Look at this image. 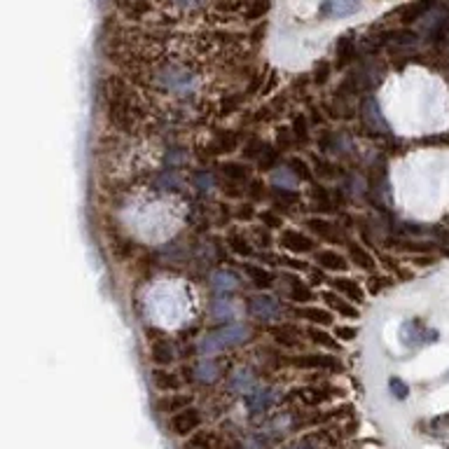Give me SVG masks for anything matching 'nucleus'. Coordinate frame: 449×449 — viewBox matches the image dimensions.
<instances>
[{"label":"nucleus","instance_id":"9d476101","mask_svg":"<svg viewBox=\"0 0 449 449\" xmlns=\"http://www.w3.org/2000/svg\"><path fill=\"white\" fill-rule=\"evenodd\" d=\"M297 393V398L302 401L304 405H309V407H316V405H323V403H328L330 398H335V396H340V389H330V386H313V389H300V391H295Z\"/></svg>","mask_w":449,"mask_h":449},{"label":"nucleus","instance_id":"c03bdc74","mask_svg":"<svg viewBox=\"0 0 449 449\" xmlns=\"http://www.w3.org/2000/svg\"><path fill=\"white\" fill-rule=\"evenodd\" d=\"M389 389H391L393 396L398 398V401H403V398H407V393H410V386L405 384L403 379H398V377H391V381H389Z\"/></svg>","mask_w":449,"mask_h":449},{"label":"nucleus","instance_id":"4be33fe9","mask_svg":"<svg viewBox=\"0 0 449 449\" xmlns=\"http://www.w3.org/2000/svg\"><path fill=\"white\" fill-rule=\"evenodd\" d=\"M295 316L300 318H306L311 323H318V325H330L332 323V311L328 309H318V306H302V309H295Z\"/></svg>","mask_w":449,"mask_h":449},{"label":"nucleus","instance_id":"b1692460","mask_svg":"<svg viewBox=\"0 0 449 449\" xmlns=\"http://www.w3.org/2000/svg\"><path fill=\"white\" fill-rule=\"evenodd\" d=\"M288 279V295H291V300H295V302H309V300H313V293H311V288L302 284L300 279H295V276H286Z\"/></svg>","mask_w":449,"mask_h":449},{"label":"nucleus","instance_id":"7ed1b4c3","mask_svg":"<svg viewBox=\"0 0 449 449\" xmlns=\"http://www.w3.org/2000/svg\"><path fill=\"white\" fill-rule=\"evenodd\" d=\"M248 340V328L246 325H225V328L211 332V335L199 340V354L201 356H213L223 349L239 347Z\"/></svg>","mask_w":449,"mask_h":449},{"label":"nucleus","instance_id":"ea45409f","mask_svg":"<svg viewBox=\"0 0 449 449\" xmlns=\"http://www.w3.org/2000/svg\"><path fill=\"white\" fill-rule=\"evenodd\" d=\"M330 73H332V66L328 64V61H321V64L316 66V68H313V84H318V87H321V84H325L330 80Z\"/></svg>","mask_w":449,"mask_h":449},{"label":"nucleus","instance_id":"f257e3e1","mask_svg":"<svg viewBox=\"0 0 449 449\" xmlns=\"http://www.w3.org/2000/svg\"><path fill=\"white\" fill-rule=\"evenodd\" d=\"M106 108H108V120L113 122V127H118L120 131H134L140 113L134 106V98L129 96V91L122 87V82H118V80L115 82L110 80L108 82Z\"/></svg>","mask_w":449,"mask_h":449},{"label":"nucleus","instance_id":"4468645a","mask_svg":"<svg viewBox=\"0 0 449 449\" xmlns=\"http://www.w3.org/2000/svg\"><path fill=\"white\" fill-rule=\"evenodd\" d=\"M356 59V40L351 35H342L335 45V68H347L349 64Z\"/></svg>","mask_w":449,"mask_h":449},{"label":"nucleus","instance_id":"412c9836","mask_svg":"<svg viewBox=\"0 0 449 449\" xmlns=\"http://www.w3.org/2000/svg\"><path fill=\"white\" fill-rule=\"evenodd\" d=\"M239 147V136L235 131H218L211 143V152H235Z\"/></svg>","mask_w":449,"mask_h":449},{"label":"nucleus","instance_id":"39448f33","mask_svg":"<svg viewBox=\"0 0 449 449\" xmlns=\"http://www.w3.org/2000/svg\"><path fill=\"white\" fill-rule=\"evenodd\" d=\"M248 313L257 321H276V318H281V304L276 302L274 297H269V295H257V297H250L248 302Z\"/></svg>","mask_w":449,"mask_h":449},{"label":"nucleus","instance_id":"dca6fc26","mask_svg":"<svg viewBox=\"0 0 449 449\" xmlns=\"http://www.w3.org/2000/svg\"><path fill=\"white\" fill-rule=\"evenodd\" d=\"M330 286H332V291H337L340 295H347V300H351L354 304H360L363 300H365V291H363L354 279H335V281H330Z\"/></svg>","mask_w":449,"mask_h":449},{"label":"nucleus","instance_id":"c756f323","mask_svg":"<svg viewBox=\"0 0 449 449\" xmlns=\"http://www.w3.org/2000/svg\"><path fill=\"white\" fill-rule=\"evenodd\" d=\"M306 335L311 337V342L321 344V347L330 349V351H340V340H337V337H332V335H328L325 330L309 328V330H306Z\"/></svg>","mask_w":449,"mask_h":449},{"label":"nucleus","instance_id":"72a5a7b5","mask_svg":"<svg viewBox=\"0 0 449 449\" xmlns=\"http://www.w3.org/2000/svg\"><path fill=\"white\" fill-rule=\"evenodd\" d=\"M288 169L293 171L295 176H297V181H304V183H309L313 174H311V169H309V164L304 162V159H300V157H293L291 162H288Z\"/></svg>","mask_w":449,"mask_h":449},{"label":"nucleus","instance_id":"4c0bfd02","mask_svg":"<svg viewBox=\"0 0 449 449\" xmlns=\"http://www.w3.org/2000/svg\"><path fill=\"white\" fill-rule=\"evenodd\" d=\"M291 129H293L295 140H297V143H302V145L309 143V131H306V118H304V115H297V118L293 120Z\"/></svg>","mask_w":449,"mask_h":449},{"label":"nucleus","instance_id":"473e14b6","mask_svg":"<svg viewBox=\"0 0 449 449\" xmlns=\"http://www.w3.org/2000/svg\"><path fill=\"white\" fill-rule=\"evenodd\" d=\"M276 164H279V152H276L274 147L264 145L260 157H257V166H260L262 171H274Z\"/></svg>","mask_w":449,"mask_h":449},{"label":"nucleus","instance_id":"a19ab883","mask_svg":"<svg viewBox=\"0 0 449 449\" xmlns=\"http://www.w3.org/2000/svg\"><path fill=\"white\" fill-rule=\"evenodd\" d=\"M269 260H274V264H281V267H291V269H297V272H306V262H300V260H293V257H284V255H269Z\"/></svg>","mask_w":449,"mask_h":449},{"label":"nucleus","instance_id":"f704fd0d","mask_svg":"<svg viewBox=\"0 0 449 449\" xmlns=\"http://www.w3.org/2000/svg\"><path fill=\"white\" fill-rule=\"evenodd\" d=\"M363 110H365V118L370 120L372 127L377 125L379 129H384V131H386V122L379 115V106H377V101H374V98H367V103H365V108H363Z\"/></svg>","mask_w":449,"mask_h":449},{"label":"nucleus","instance_id":"c9c22d12","mask_svg":"<svg viewBox=\"0 0 449 449\" xmlns=\"http://www.w3.org/2000/svg\"><path fill=\"white\" fill-rule=\"evenodd\" d=\"M393 286V279L391 276H381V274H372L370 281H367V293L372 295H379L381 291H386V288Z\"/></svg>","mask_w":449,"mask_h":449},{"label":"nucleus","instance_id":"6e6d98bb","mask_svg":"<svg viewBox=\"0 0 449 449\" xmlns=\"http://www.w3.org/2000/svg\"><path fill=\"white\" fill-rule=\"evenodd\" d=\"M447 379H449V372H447Z\"/></svg>","mask_w":449,"mask_h":449},{"label":"nucleus","instance_id":"c85d7f7f","mask_svg":"<svg viewBox=\"0 0 449 449\" xmlns=\"http://www.w3.org/2000/svg\"><path fill=\"white\" fill-rule=\"evenodd\" d=\"M306 227H309L318 239H325V241L335 239V225H330L328 220H323V218H309L306 220Z\"/></svg>","mask_w":449,"mask_h":449},{"label":"nucleus","instance_id":"3c124183","mask_svg":"<svg viewBox=\"0 0 449 449\" xmlns=\"http://www.w3.org/2000/svg\"><path fill=\"white\" fill-rule=\"evenodd\" d=\"M248 196H250V199H262V196H264V183L262 181H253V183H250Z\"/></svg>","mask_w":449,"mask_h":449},{"label":"nucleus","instance_id":"79ce46f5","mask_svg":"<svg viewBox=\"0 0 449 449\" xmlns=\"http://www.w3.org/2000/svg\"><path fill=\"white\" fill-rule=\"evenodd\" d=\"M192 447H201V449H213L215 447V435L208 433V430H199V433L192 438Z\"/></svg>","mask_w":449,"mask_h":449},{"label":"nucleus","instance_id":"6ab92c4d","mask_svg":"<svg viewBox=\"0 0 449 449\" xmlns=\"http://www.w3.org/2000/svg\"><path fill=\"white\" fill-rule=\"evenodd\" d=\"M349 257L358 264L360 269H365V272H374L377 269V262H374V257L367 253L365 248H363L360 244H356V241H349Z\"/></svg>","mask_w":449,"mask_h":449},{"label":"nucleus","instance_id":"f03ea898","mask_svg":"<svg viewBox=\"0 0 449 449\" xmlns=\"http://www.w3.org/2000/svg\"><path fill=\"white\" fill-rule=\"evenodd\" d=\"M155 82L164 91H171V94H192L199 80H196V75L187 66L164 64L155 71Z\"/></svg>","mask_w":449,"mask_h":449},{"label":"nucleus","instance_id":"1a4fd4ad","mask_svg":"<svg viewBox=\"0 0 449 449\" xmlns=\"http://www.w3.org/2000/svg\"><path fill=\"white\" fill-rule=\"evenodd\" d=\"M323 300H325V304H328L330 311H337L344 318H358L360 316L358 306H356L351 300L340 297V293H337V291H325L323 293Z\"/></svg>","mask_w":449,"mask_h":449},{"label":"nucleus","instance_id":"20e7f679","mask_svg":"<svg viewBox=\"0 0 449 449\" xmlns=\"http://www.w3.org/2000/svg\"><path fill=\"white\" fill-rule=\"evenodd\" d=\"M438 340V332H430L423 328V323L419 318H412V321H405L401 328V342L405 347H416V344H428Z\"/></svg>","mask_w":449,"mask_h":449},{"label":"nucleus","instance_id":"7c9ffc66","mask_svg":"<svg viewBox=\"0 0 449 449\" xmlns=\"http://www.w3.org/2000/svg\"><path fill=\"white\" fill-rule=\"evenodd\" d=\"M220 174H223L225 178H230V181H235V183H241L248 178V169L239 162H225L223 166H220Z\"/></svg>","mask_w":449,"mask_h":449},{"label":"nucleus","instance_id":"6e6552de","mask_svg":"<svg viewBox=\"0 0 449 449\" xmlns=\"http://www.w3.org/2000/svg\"><path fill=\"white\" fill-rule=\"evenodd\" d=\"M279 244H281V248H286V250H291V253H311L313 250V241L306 235H302V232H297V230H281V235H279Z\"/></svg>","mask_w":449,"mask_h":449},{"label":"nucleus","instance_id":"864d4df0","mask_svg":"<svg viewBox=\"0 0 449 449\" xmlns=\"http://www.w3.org/2000/svg\"><path fill=\"white\" fill-rule=\"evenodd\" d=\"M313 440H316V438H304V440L295 442V445L286 447V449H318L316 445H313Z\"/></svg>","mask_w":449,"mask_h":449},{"label":"nucleus","instance_id":"09e8293b","mask_svg":"<svg viewBox=\"0 0 449 449\" xmlns=\"http://www.w3.org/2000/svg\"><path fill=\"white\" fill-rule=\"evenodd\" d=\"M293 143H297V140H295L293 129H279V147H281V150H288Z\"/></svg>","mask_w":449,"mask_h":449},{"label":"nucleus","instance_id":"5fc2aeb1","mask_svg":"<svg viewBox=\"0 0 449 449\" xmlns=\"http://www.w3.org/2000/svg\"><path fill=\"white\" fill-rule=\"evenodd\" d=\"M262 80H264V75H255V80L250 82V87H248V94H257V87L262 84Z\"/></svg>","mask_w":449,"mask_h":449},{"label":"nucleus","instance_id":"a211bd4d","mask_svg":"<svg viewBox=\"0 0 449 449\" xmlns=\"http://www.w3.org/2000/svg\"><path fill=\"white\" fill-rule=\"evenodd\" d=\"M152 386L162 393H176L181 389V377L169 370H152Z\"/></svg>","mask_w":449,"mask_h":449},{"label":"nucleus","instance_id":"58836bf2","mask_svg":"<svg viewBox=\"0 0 449 449\" xmlns=\"http://www.w3.org/2000/svg\"><path fill=\"white\" fill-rule=\"evenodd\" d=\"M274 201L281 206H295L300 201V194L295 190H288V187H279L274 192Z\"/></svg>","mask_w":449,"mask_h":449},{"label":"nucleus","instance_id":"8fccbe9b","mask_svg":"<svg viewBox=\"0 0 449 449\" xmlns=\"http://www.w3.org/2000/svg\"><path fill=\"white\" fill-rule=\"evenodd\" d=\"M171 3H174L176 8H181V10H196V8H201L206 0H171Z\"/></svg>","mask_w":449,"mask_h":449},{"label":"nucleus","instance_id":"e433bc0d","mask_svg":"<svg viewBox=\"0 0 449 449\" xmlns=\"http://www.w3.org/2000/svg\"><path fill=\"white\" fill-rule=\"evenodd\" d=\"M213 316L215 318H235V306H232V300L227 297H218L213 302Z\"/></svg>","mask_w":449,"mask_h":449},{"label":"nucleus","instance_id":"bb28decb","mask_svg":"<svg viewBox=\"0 0 449 449\" xmlns=\"http://www.w3.org/2000/svg\"><path fill=\"white\" fill-rule=\"evenodd\" d=\"M272 335L276 337V342L286 344V347H297L300 344V328H295V325H279V328H272Z\"/></svg>","mask_w":449,"mask_h":449},{"label":"nucleus","instance_id":"a878e982","mask_svg":"<svg viewBox=\"0 0 449 449\" xmlns=\"http://www.w3.org/2000/svg\"><path fill=\"white\" fill-rule=\"evenodd\" d=\"M244 272L246 276H248L250 281L257 286V288H269L274 284V274L272 272H267L264 267H255V264H246L244 267Z\"/></svg>","mask_w":449,"mask_h":449},{"label":"nucleus","instance_id":"603ef678","mask_svg":"<svg viewBox=\"0 0 449 449\" xmlns=\"http://www.w3.org/2000/svg\"><path fill=\"white\" fill-rule=\"evenodd\" d=\"M253 215H255V211L250 208V204H244V206L237 211V218H239V220H253Z\"/></svg>","mask_w":449,"mask_h":449},{"label":"nucleus","instance_id":"393cba45","mask_svg":"<svg viewBox=\"0 0 449 449\" xmlns=\"http://www.w3.org/2000/svg\"><path fill=\"white\" fill-rule=\"evenodd\" d=\"M211 286H213L218 293H230V291H235V288L239 286V279H237V274L220 269V272H213V276H211Z\"/></svg>","mask_w":449,"mask_h":449},{"label":"nucleus","instance_id":"5701e85b","mask_svg":"<svg viewBox=\"0 0 449 449\" xmlns=\"http://www.w3.org/2000/svg\"><path fill=\"white\" fill-rule=\"evenodd\" d=\"M255 389V377H253V372L250 370H239L232 374V379H230V391H235V393H250Z\"/></svg>","mask_w":449,"mask_h":449},{"label":"nucleus","instance_id":"2eb2a0df","mask_svg":"<svg viewBox=\"0 0 449 449\" xmlns=\"http://www.w3.org/2000/svg\"><path fill=\"white\" fill-rule=\"evenodd\" d=\"M435 5H438V0H416V3H412V5H405V8L401 10V19L405 24L419 21L428 15L430 10H435Z\"/></svg>","mask_w":449,"mask_h":449},{"label":"nucleus","instance_id":"f3484780","mask_svg":"<svg viewBox=\"0 0 449 449\" xmlns=\"http://www.w3.org/2000/svg\"><path fill=\"white\" fill-rule=\"evenodd\" d=\"M190 403H192L190 396H183V393H166L164 398L157 401V410L164 412V414H176V412L190 407Z\"/></svg>","mask_w":449,"mask_h":449},{"label":"nucleus","instance_id":"de8ad7c7","mask_svg":"<svg viewBox=\"0 0 449 449\" xmlns=\"http://www.w3.org/2000/svg\"><path fill=\"white\" fill-rule=\"evenodd\" d=\"M356 335H358V330H356L354 325H335V337H337V340L351 342V340H356Z\"/></svg>","mask_w":449,"mask_h":449},{"label":"nucleus","instance_id":"cd10ccee","mask_svg":"<svg viewBox=\"0 0 449 449\" xmlns=\"http://www.w3.org/2000/svg\"><path fill=\"white\" fill-rule=\"evenodd\" d=\"M194 374H196V379L204 381V384H213V381L220 377V370L211 358H206L204 356V360L194 367Z\"/></svg>","mask_w":449,"mask_h":449},{"label":"nucleus","instance_id":"2f4dec72","mask_svg":"<svg viewBox=\"0 0 449 449\" xmlns=\"http://www.w3.org/2000/svg\"><path fill=\"white\" fill-rule=\"evenodd\" d=\"M227 241H230V248L235 250L237 255H241V257H250V255H253V246H250V241L246 237L230 235V237H227Z\"/></svg>","mask_w":449,"mask_h":449},{"label":"nucleus","instance_id":"a18cd8bd","mask_svg":"<svg viewBox=\"0 0 449 449\" xmlns=\"http://www.w3.org/2000/svg\"><path fill=\"white\" fill-rule=\"evenodd\" d=\"M311 199H313V204H318L323 208V211H328L330 208V199H328V190L321 187V185H316L311 190Z\"/></svg>","mask_w":449,"mask_h":449},{"label":"nucleus","instance_id":"423d86ee","mask_svg":"<svg viewBox=\"0 0 449 449\" xmlns=\"http://www.w3.org/2000/svg\"><path fill=\"white\" fill-rule=\"evenodd\" d=\"M169 426H171V430H174L176 435H192V433H196V428L201 426L199 410L185 407V410L176 412V414H171Z\"/></svg>","mask_w":449,"mask_h":449},{"label":"nucleus","instance_id":"ddd939ff","mask_svg":"<svg viewBox=\"0 0 449 449\" xmlns=\"http://www.w3.org/2000/svg\"><path fill=\"white\" fill-rule=\"evenodd\" d=\"M313 257H316L318 267L328 269V272H347L349 269V260L342 253H337V250L323 248V250H316V255Z\"/></svg>","mask_w":449,"mask_h":449},{"label":"nucleus","instance_id":"0eeeda50","mask_svg":"<svg viewBox=\"0 0 449 449\" xmlns=\"http://www.w3.org/2000/svg\"><path fill=\"white\" fill-rule=\"evenodd\" d=\"M295 367H302V370H328V372H340L342 363L335 356H323V354H306L293 360Z\"/></svg>","mask_w":449,"mask_h":449},{"label":"nucleus","instance_id":"f8f14e48","mask_svg":"<svg viewBox=\"0 0 449 449\" xmlns=\"http://www.w3.org/2000/svg\"><path fill=\"white\" fill-rule=\"evenodd\" d=\"M150 356L157 365H171L176 360V347L166 337H155L150 344Z\"/></svg>","mask_w":449,"mask_h":449},{"label":"nucleus","instance_id":"49530a36","mask_svg":"<svg viewBox=\"0 0 449 449\" xmlns=\"http://www.w3.org/2000/svg\"><path fill=\"white\" fill-rule=\"evenodd\" d=\"M239 106H241V96H225L220 101V115H232Z\"/></svg>","mask_w":449,"mask_h":449},{"label":"nucleus","instance_id":"9b49d317","mask_svg":"<svg viewBox=\"0 0 449 449\" xmlns=\"http://www.w3.org/2000/svg\"><path fill=\"white\" fill-rule=\"evenodd\" d=\"M276 393L272 389H253L250 393H246V407H248L253 414H262L274 405Z\"/></svg>","mask_w":449,"mask_h":449},{"label":"nucleus","instance_id":"aec40b11","mask_svg":"<svg viewBox=\"0 0 449 449\" xmlns=\"http://www.w3.org/2000/svg\"><path fill=\"white\" fill-rule=\"evenodd\" d=\"M358 10L356 0H325L323 5V15H330V17H349Z\"/></svg>","mask_w":449,"mask_h":449},{"label":"nucleus","instance_id":"37998d69","mask_svg":"<svg viewBox=\"0 0 449 449\" xmlns=\"http://www.w3.org/2000/svg\"><path fill=\"white\" fill-rule=\"evenodd\" d=\"M260 223L264 225V227H272V230H279L281 225H284V220H281V215L279 213H274V211H262L260 215Z\"/></svg>","mask_w":449,"mask_h":449}]
</instances>
